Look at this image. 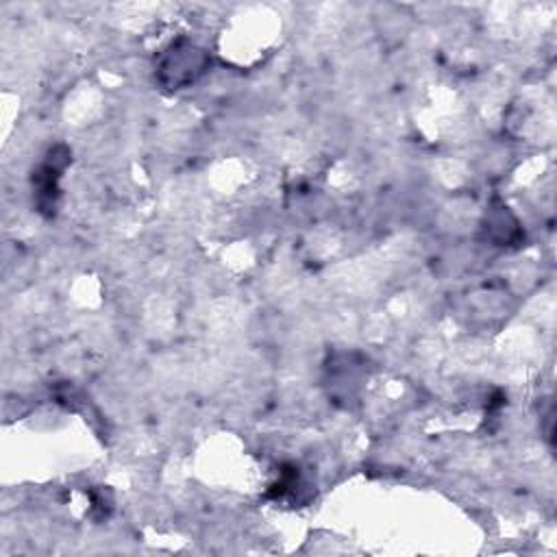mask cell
Returning a JSON list of instances; mask_svg holds the SVG:
<instances>
[{"label": "cell", "mask_w": 557, "mask_h": 557, "mask_svg": "<svg viewBox=\"0 0 557 557\" xmlns=\"http://www.w3.org/2000/svg\"><path fill=\"white\" fill-rule=\"evenodd\" d=\"M207 67V54L187 39L174 41L159 61V81L168 89H181L194 83Z\"/></svg>", "instance_id": "1"}]
</instances>
